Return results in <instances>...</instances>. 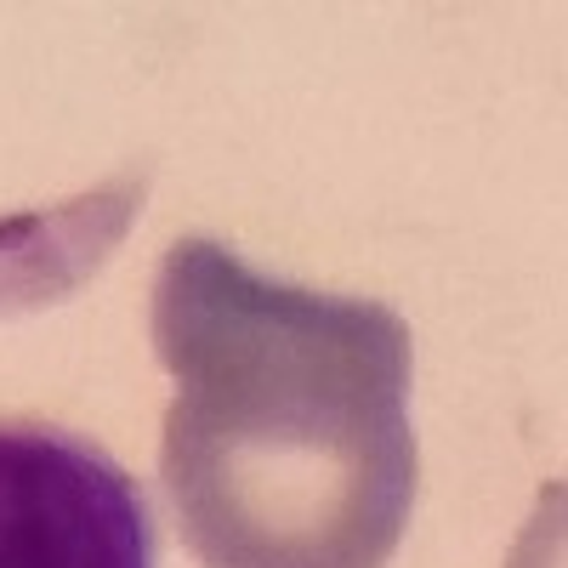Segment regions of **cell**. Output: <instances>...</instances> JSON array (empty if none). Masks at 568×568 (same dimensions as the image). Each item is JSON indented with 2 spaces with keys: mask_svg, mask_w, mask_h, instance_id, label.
I'll list each match as a JSON object with an SVG mask.
<instances>
[{
  "mask_svg": "<svg viewBox=\"0 0 568 568\" xmlns=\"http://www.w3.org/2000/svg\"><path fill=\"white\" fill-rule=\"evenodd\" d=\"M154 358L176 382L160 478L200 568H387L420 489L409 324L256 273L187 233L160 262Z\"/></svg>",
  "mask_w": 568,
  "mask_h": 568,
  "instance_id": "1",
  "label": "cell"
},
{
  "mask_svg": "<svg viewBox=\"0 0 568 568\" xmlns=\"http://www.w3.org/2000/svg\"><path fill=\"white\" fill-rule=\"evenodd\" d=\"M0 568H160L154 506L98 438L7 415Z\"/></svg>",
  "mask_w": 568,
  "mask_h": 568,
  "instance_id": "2",
  "label": "cell"
},
{
  "mask_svg": "<svg viewBox=\"0 0 568 568\" xmlns=\"http://www.w3.org/2000/svg\"><path fill=\"white\" fill-rule=\"evenodd\" d=\"M149 176L120 171L52 211H18L0 222V318H23L69 302L85 278H98L131 233Z\"/></svg>",
  "mask_w": 568,
  "mask_h": 568,
  "instance_id": "3",
  "label": "cell"
}]
</instances>
